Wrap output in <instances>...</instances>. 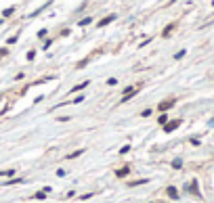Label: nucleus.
<instances>
[{
	"label": "nucleus",
	"instance_id": "obj_1",
	"mask_svg": "<svg viewBox=\"0 0 214 203\" xmlns=\"http://www.w3.org/2000/svg\"><path fill=\"white\" fill-rule=\"evenodd\" d=\"M178 126H181V119H172V121H166V123H164V132H172V130H176Z\"/></svg>",
	"mask_w": 214,
	"mask_h": 203
},
{
	"label": "nucleus",
	"instance_id": "obj_2",
	"mask_svg": "<svg viewBox=\"0 0 214 203\" xmlns=\"http://www.w3.org/2000/svg\"><path fill=\"white\" fill-rule=\"evenodd\" d=\"M170 107H174V101L170 99V101H164V103H159V111H168V109H170Z\"/></svg>",
	"mask_w": 214,
	"mask_h": 203
},
{
	"label": "nucleus",
	"instance_id": "obj_3",
	"mask_svg": "<svg viewBox=\"0 0 214 203\" xmlns=\"http://www.w3.org/2000/svg\"><path fill=\"white\" fill-rule=\"evenodd\" d=\"M128 174H130V165H124V167H120V170L115 172L118 178H124V176H128Z\"/></svg>",
	"mask_w": 214,
	"mask_h": 203
},
{
	"label": "nucleus",
	"instance_id": "obj_4",
	"mask_svg": "<svg viewBox=\"0 0 214 203\" xmlns=\"http://www.w3.org/2000/svg\"><path fill=\"white\" fill-rule=\"evenodd\" d=\"M166 193H168V197H170V199H178V191H176L174 187H168Z\"/></svg>",
	"mask_w": 214,
	"mask_h": 203
},
{
	"label": "nucleus",
	"instance_id": "obj_5",
	"mask_svg": "<svg viewBox=\"0 0 214 203\" xmlns=\"http://www.w3.org/2000/svg\"><path fill=\"white\" fill-rule=\"evenodd\" d=\"M113 19H115V15H107L105 19H101V21H99V27H103V25H107V23H111Z\"/></svg>",
	"mask_w": 214,
	"mask_h": 203
},
{
	"label": "nucleus",
	"instance_id": "obj_6",
	"mask_svg": "<svg viewBox=\"0 0 214 203\" xmlns=\"http://www.w3.org/2000/svg\"><path fill=\"white\" fill-rule=\"evenodd\" d=\"M174 27H176V23H170V25H168V27H166V29L162 32V36H164V38H166V36H170V34H172V29H174Z\"/></svg>",
	"mask_w": 214,
	"mask_h": 203
},
{
	"label": "nucleus",
	"instance_id": "obj_7",
	"mask_svg": "<svg viewBox=\"0 0 214 203\" xmlns=\"http://www.w3.org/2000/svg\"><path fill=\"white\" fill-rule=\"evenodd\" d=\"M189 191L193 193L195 197H200V191H197V182H191V184H189Z\"/></svg>",
	"mask_w": 214,
	"mask_h": 203
},
{
	"label": "nucleus",
	"instance_id": "obj_8",
	"mask_svg": "<svg viewBox=\"0 0 214 203\" xmlns=\"http://www.w3.org/2000/svg\"><path fill=\"white\" fill-rule=\"evenodd\" d=\"M80 155H82V149H78V151L69 153V155H67V159H74V157H80Z\"/></svg>",
	"mask_w": 214,
	"mask_h": 203
},
{
	"label": "nucleus",
	"instance_id": "obj_9",
	"mask_svg": "<svg viewBox=\"0 0 214 203\" xmlns=\"http://www.w3.org/2000/svg\"><path fill=\"white\" fill-rule=\"evenodd\" d=\"M15 174V170H2L0 172V176H13Z\"/></svg>",
	"mask_w": 214,
	"mask_h": 203
},
{
	"label": "nucleus",
	"instance_id": "obj_10",
	"mask_svg": "<svg viewBox=\"0 0 214 203\" xmlns=\"http://www.w3.org/2000/svg\"><path fill=\"white\" fill-rule=\"evenodd\" d=\"M44 197H46V193H44V191H40V193H36V195H34V199H44Z\"/></svg>",
	"mask_w": 214,
	"mask_h": 203
},
{
	"label": "nucleus",
	"instance_id": "obj_11",
	"mask_svg": "<svg viewBox=\"0 0 214 203\" xmlns=\"http://www.w3.org/2000/svg\"><path fill=\"white\" fill-rule=\"evenodd\" d=\"M147 180L145 178H143V180H135V182H130V187H139V184H145Z\"/></svg>",
	"mask_w": 214,
	"mask_h": 203
},
{
	"label": "nucleus",
	"instance_id": "obj_12",
	"mask_svg": "<svg viewBox=\"0 0 214 203\" xmlns=\"http://www.w3.org/2000/svg\"><path fill=\"white\" fill-rule=\"evenodd\" d=\"M84 86H88V82H82V84H78V86H74V92H76V90H82Z\"/></svg>",
	"mask_w": 214,
	"mask_h": 203
},
{
	"label": "nucleus",
	"instance_id": "obj_13",
	"mask_svg": "<svg viewBox=\"0 0 214 203\" xmlns=\"http://www.w3.org/2000/svg\"><path fill=\"white\" fill-rule=\"evenodd\" d=\"M181 165H183V161H181V159H174V161H172V167H176V170H178Z\"/></svg>",
	"mask_w": 214,
	"mask_h": 203
},
{
	"label": "nucleus",
	"instance_id": "obj_14",
	"mask_svg": "<svg viewBox=\"0 0 214 203\" xmlns=\"http://www.w3.org/2000/svg\"><path fill=\"white\" fill-rule=\"evenodd\" d=\"M185 52H187V50H178L176 55H174V59H183V57H185Z\"/></svg>",
	"mask_w": 214,
	"mask_h": 203
},
{
	"label": "nucleus",
	"instance_id": "obj_15",
	"mask_svg": "<svg viewBox=\"0 0 214 203\" xmlns=\"http://www.w3.org/2000/svg\"><path fill=\"white\" fill-rule=\"evenodd\" d=\"M13 13H15V8H13V6H11V8H6V11H4V13H2V15H4V17H8V15H13Z\"/></svg>",
	"mask_w": 214,
	"mask_h": 203
},
{
	"label": "nucleus",
	"instance_id": "obj_16",
	"mask_svg": "<svg viewBox=\"0 0 214 203\" xmlns=\"http://www.w3.org/2000/svg\"><path fill=\"white\" fill-rule=\"evenodd\" d=\"M157 121H159V123H162V126H164V123L168 121V115H159V119H157Z\"/></svg>",
	"mask_w": 214,
	"mask_h": 203
},
{
	"label": "nucleus",
	"instance_id": "obj_17",
	"mask_svg": "<svg viewBox=\"0 0 214 203\" xmlns=\"http://www.w3.org/2000/svg\"><path fill=\"white\" fill-rule=\"evenodd\" d=\"M82 101H84V96H78V99L71 101V105H78V103H82Z\"/></svg>",
	"mask_w": 214,
	"mask_h": 203
},
{
	"label": "nucleus",
	"instance_id": "obj_18",
	"mask_svg": "<svg viewBox=\"0 0 214 203\" xmlns=\"http://www.w3.org/2000/svg\"><path fill=\"white\" fill-rule=\"evenodd\" d=\"M107 84H109V86H118V82H115V77H109V80H107Z\"/></svg>",
	"mask_w": 214,
	"mask_h": 203
},
{
	"label": "nucleus",
	"instance_id": "obj_19",
	"mask_svg": "<svg viewBox=\"0 0 214 203\" xmlns=\"http://www.w3.org/2000/svg\"><path fill=\"white\" fill-rule=\"evenodd\" d=\"M141 115H143V117H149V115H151V109H145V111L141 113Z\"/></svg>",
	"mask_w": 214,
	"mask_h": 203
},
{
	"label": "nucleus",
	"instance_id": "obj_20",
	"mask_svg": "<svg viewBox=\"0 0 214 203\" xmlns=\"http://www.w3.org/2000/svg\"><path fill=\"white\" fill-rule=\"evenodd\" d=\"M128 151H130V147H128V145H126V147H122V149H120V153H122V155H124V153H128Z\"/></svg>",
	"mask_w": 214,
	"mask_h": 203
},
{
	"label": "nucleus",
	"instance_id": "obj_21",
	"mask_svg": "<svg viewBox=\"0 0 214 203\" xmlns=\"http://www.w3.org/2000/svg\"><path fill=\"white\" fill-rule=\"evenodd\" d=\"M90 21H93V19H90V17H88V19H82V21H80V25H88Z\"/></svg>",
	"mask_w": 214,
	"mask_h": 203
}]
</instances>
